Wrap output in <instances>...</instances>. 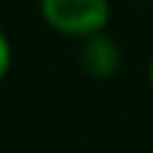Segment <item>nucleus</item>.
Here are the masks:
<instances>
[{"instance_id": "f257e3e1", "label": "nucleus", "mask_w": 153, "mask_h": 153, "mask_svg": "<svg viewBox=\"0 0 153 153\" xmlns=\"http://www.w3.org/2000/svg\"><path fill=\"white\" fill-rule=\"evenodd\" d=\"M40 14L65 37H91L105 31L111 20V3L108 0H40Z\"/></svg>"}, {"instance_id": "f03ea898", "label": "nucleus", "mask_w": 153, "mask_h": 153, "mask_svg": "<svg viewBox=\"0 0 153 153\" xmlns=\"http://www.w3.org/2000/svg\"><path fill=\"white\" fill-rule=\"evenodd\" d=\"M79 65L82 71L94 79H105V76H114L122 65V51L114 40L105 31L91 34V37H82L79 45Z\"/></svg>"}, {"instance_id": "7ed1b4c3", "label": "nucleus", "mask_w": 153, "mask_h": 153, "mask_svg": "<svg viewBox=\"0 0 153 153\" xmlns=\"http://www.w3.org/2000/svg\"><path fill=\"white\" fill-rule=\"evenodd\" d=\"M9 68H11V43H9V37L0 31V82L6 79Z\"/></svg>"}, {"instance_id": "20e7f679", "label": "nucleus", "mask_w": 153, "mask_h": 153, "mask_svg": "<svg viewBox=\"0 0 153 153\" xmlns=\"http://www.w3.org/2000/svg\"><path fill=\"white\" fill-rule=\"evenodd\" d=\"M148 82H150V88H153V60H150V68H148Z\"/></svg>"}]
</instances>
